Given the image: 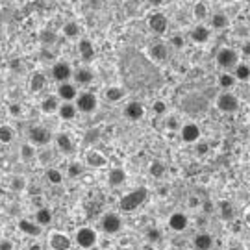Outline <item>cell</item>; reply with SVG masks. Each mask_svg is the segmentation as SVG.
Listing matches in <instances>:
<instances>
[{
	"label": "cell",
	"instance_id": "1",
	"mask_svg": "<svg viewBox=\"0 0 250 250\" xmlns=\"http://www.w3.org/2000/svg\"><path fill=\"white\" fill-rule=\"evenodd\" d=\"M146 198H148V189L146 188L134 189V191L126 193L125 197L119 200V208H121V211H125V213H132V211L139 209V208L146 202Z\"/></svg>",
	"mask_w": 250,
	"mask_h": 250
},
{
	"label": "cell",
	"instance_id": "2",
	"mask_svg": "<svg viewBox=\"0 0 250 250\" xmlns=\"http://www.w3.org/2000/svg\"><path fill=\"white\" fill-rule=\"evenodd\" d=\"M74 106L76 109L80 111V113H93L97 106H99V99H97V95L95 93H91V91H83V93H78L76 95V99H74Z\"/></svg>",
	"mask_w": 250,
	"mask_h": 250
},
{
	"label": "cell",
	"instance_id": "3",
	"mask_svg": "<svg viewBox=\"0 0 250 250\" xmlns=\"http://www.w3.org/2000/svg\"><path fill=\"white\" fill-rule=\"evenodd\" d=\"M215 62H217V65H219L221 69L230 71V69L235 67V63L239 62V52L233 50V48H230V46H224V48H221V50L217 52Z\"/></svg>",
	"mask_w": 250,
	"mask_h": 250
},
{
	"label": "cell",
	"instance_id": "4",
	"mask_svg": "<svg viewBox=\"0 0 250 250\" xmlns=\"http://www.w3.org/2000/svg\"><path fill=\"white\" fill-rule=\"evenodd\" d=\"M74 241H76V245L80 247V249H93L95 245H97V241H99V235H97V232L93 230V228H89V226H82V228H78L76 230V235H74Z\"/></svg>",
	"mask_w": 250,
	"mask_h": 250
},
{
	"label": "cell",
	"instance_id": "5",
	"mask_svg": "<svg viewBox=\"0 0 250 250\" xmlns=\"http://www.w3.org/2000/svg\"><path fill=\"white\" fill-rule=\"evenodd\" d=\"M28 139H30V143L36 145V146H46L52 141V134L45 126H32L30 132H28Z\"/></svg>",
	"mask_w": 250,
	"mask_h": 250
},
{
	"label": "cell",
	"instance_id": "6",
	"mask_svg": "<svg viewBox=\"0 0 250 250\" xmlns=\"http://www.w3.org/2000/svg\"><path fill=\"white\" fill-rule=\"evenodd\" d=\"M215 104H217V109L223 113H235L239 109V99L233 93H221Z\"/></svg>",
	"mask_w": 250,
	"mask_h": 250
},
{
	"label": "cell",
	"instance_id": "7",
	"mask_svg": "<svg viewBox=\"0 0 250 250\" xmlns=\"http://www.w3.org/2000/svg\"><path fill=\"white\" fill-rule=\"evenodd\" d=\"M123 230V221L117 213H106L102 217V232L107 235H115Z\"/></svg>",
	"mask_w": 250,
	"mask_h": 250
},
{
	"label": "cell",
	"instance_id": "8",
	"mask_svg": "<svg viewBox=\"0 0 250 250\" xmlns=\"http://www.w3.org/2000/svg\"><path fill=\"white\" fill-rule=\"evenodd\" d=\"M48 247H50V250H71L72 241L67 233L52 232L48 237Z\"/></svg>",
	"mask_w": 250,
	"mask_h": 250
},
{
	"label": "cell",
	"instance_id": "9",
	"mask_svg": "<svg viewBox=\"0 0 250 250\" xmlns=\"http://www.w3.org/2000/svg\"><path fill=\"white\" fill-rule=\"evenodd\" d=\"M148 56H150V60H154L156 63H165L169 60L170 56V46L167 43H154V45L148 48Z\"/></svg>",
	"mask_w": 250,
	"mask_h": 250
},
{
	"label": "cell",
	"instance_id": "10",
	"mask_svg": "<svg viewBox=\"0 0 250 250\" xmlns=\"http://www.w3.org/2000/svg\"><path fill=\"white\" fill-rule=\"evenodd\" d=\"M50 74H52V78L56 82H67L71 80L72 76V67L69 65L67 62H56L52 65V69H50Z\"/></svg>",
	"mask_w": 250,
	"mask_h": 250
},
{
	"label": "cell",
	"instance_id": "11",
	"mask_svg": "<svg viewBox=\"0 0 250 250\" xmlns=\"http://www.w3.org/2000/svg\"><path fill=\"white\" fill-rule=\"evenodd\" d=\"M180 135H182V141L184 143H197L200 139V128L195 123H186V125L180 126Z\"/></svg>",
	"mask_w": 250,
	"mask_h": 250
},
{
	"label": "cell",
	"instance_id": "12",
	"mask_svg": "<svg viewBox=\"0 0 250 250\" xmlns=\"http://www.w3.org/2000/svg\"><path fill=\"white\" fill-rule=\"evenodd\" d=\"M148 28L154 34H165L169 30V19L163 13H152L148 17Z\"/></svg>",
	"mask_w": 250,
	"mask_h": 250
},
{
	"label": "cell",
	"instance_id": "13",
	"mask_svg": "<svg viewBox=\"0 0 250 250\" xmlns=\"http://www.w3.org/2000/svg\"><path fill=\"white\" fill-rule=\"evenodd\" d=\"M78 95V87L72 83V82H62L60 87H58V99L63 102H72Z\"/></svg>",
	"mask_w": 250,
	"mask_h": 250
},
{
	"label": "cell",
	"instance_id": "14",
	"mask_svg": "<svg viewBox=\"0 0 250 250\" xmlns=\"http://www.w3.org/2000/svg\"><path fill=\"white\" fill-rule=\"evenodd\" d=\"M85 163L91 169H102L107 165V158L100 150H87L85 152Z\"/></svg>",
	"mask_w": 250,
	"mask_h": 250
},
{
	"label": "cell",
	"instance_id": "15",
	"mask_svg": "<svg viewBox=\"0 0 250 250\" xmlns=\"http://www.w3.org/2000/svg\"><path fill=\"white\" fill-rule=\"evenodd\" d=\"M78 54H80L82 62H85V63L93 62L95 56H97V50H95L93 41H89V39H80V43H78Z\"/></svg>",
	"mask_w": 250,
	"mask_h": 250
},
{
	"label": "cell",
	"instance_id": "16",
	"mask_svg": "<svg viewBox=\"0 0 250 250\" xmlns=\"http://www.w3.org/2000/svg\"><path fill=\"white\" fill-rule=\"evenodd\" d=\"M145 115V107L141 102H135V100H132V102H128L125 106V117L128 119V121H141Z\"/></svg>",
	"mask_w": 250,
	"mask_h": 250
},
{
	"label": "cell",
	"instance_id": "17",
	"mask_svg": "<svg viewBox=\"0 0 250 250\" xmlns=\"http://www.w3.org/2000/svg\"><path fill=\"white\" fill-rule=\"evenodd\" d=\"M72 78H74L76 85H91L95 80V72L91 71L89 67H80L72 72Z\"/></svg>",
	"mask_w": 250,
	"mask_h": 250
},
{
	"label": "cell",
	"instance_id": "18",
	"mask_svg": "<svg viewBox=\"0 0 250 250\" xmlns=\"http://www.w3.org/2000/svg\"><path fill=\"white\" fill-rule=\"evenodd\" d=\"M188 226H189V219H188V215L186 213L176 211V213H172L169 217V228L170 230H174V232H184Z\"/></svg>",
	"mask_w": 250,
	"mask_h": 250
},
{
	"label": "cell",
	"instance_id": "19",
	"mask_svg": "<svg viewBox=\"0 0 250 250\" xmlns=\"http://www.w3.org/2000/svg\"><path fill=\"white\" fill-rule=\"evenodd\" d=\"M193 249L195 250H211L213 249V237H211V233H208V232L197 233L195 239H193Z\"/></svg>",
	"mask_w": 250,
	"mask_h": 250
},
{
	"label": "cell",
	"instance_id": "20",
	"mask_svg": "<svg viewBox=\"0 0 250 250\" xmlns=\"http://www.w3.org/2000/svg\"><path fill=\"white\" fill-rule=\"evenodd\" d=\"M209 37H211V30H209L208 26H204V24H198V26H195L193 30H191V39H193L197 45H204V43H208Z\"/></svg>",
	"mask_w": 250,
	"mask_h": 250
},
{
	"label": "cell",
	"instance_id": "21",
	"mask_svg": "<svg viewBox=\"0 0 250 250\" xmlns=\"http://www.w3.org/2000/svg\"><path fill=\"white\" fill-rule=\"evenodd\" d=\"M54 141L58 145V148L63 152V154H72L74 152V141L69 134H58L54 137Z\"/></svg>",
	"mask_w": 250,
	"mask_h": 250
},
{
	"label": "cell",
	"instance_id": "22",
	"mask_svg": "<svg viewBox=\"0 0 250 250\" xmlns=\"http://www.w3.org/2000/svg\"><path fill=\"white\" fill-rule=\"evenodd\" d=\"M126 182V170L121 167H113V169L107 172V184L111 188H119Z\"/></svg>",
	"mask_w": 250,
	"mask_h": 250
},
{
	"label": "cell",
	"instance_id": "23",
	"mask_svg": "<svg viewBox=\"0 0 250 250\" xmlns=\"http://www.w3.org/2000/svg\"><path fill=\"white\" fill-rule=\"evenodd\" d=\"M19 230L22 233H26V235H32V237H37V235H41V232H43V228L39 224L32 223L28 219H21L19 221Z\"/></svg>",
	"mask_w": 250,
	"mask_h": 250
},
{
	"label": "cell",
	"instance_id": "24",
	"mask_svg": "<svg viewBox=\"0 0 250 250\" xmlns=\"http://www.w3.org/2000/svg\"><path fill=\"white\" fill-rule=\"evenodd\" d=\"M58 115L62 117L63 121H72L78 115V109L74 106V102H63L58 106Z\"/></svg>",
	"mask_w": 250,
	"mask_h": 250
},
{
	"label": "cell",
	"instance_id": "25",
	"mask_svg": "<svg viewBox=\"0 0 250 250\" xmlns=\"http://www.w3.org/2000/svg\"><path fill=\"white\" fill-rule=\"evenodd\" d=\"M106 100L107 102H111V104H115V102H121V100L126 97V91L121 87V85H111V87H107L106 89Z\"/></svg>",
	"mask_w": 250,
	"mask_h": 250
},
{
	"label": "cell",
	"instance_id": "26",
	"mask_svg": "<svg viewBox=\"0 0 250 250\" xmlns=\"http://www.w3.org/2000/svg\"><path fill=\"white\" fill-rule=\"evenodd\" d=\"M52 211L48 209V208H45V206H41L39 209H37L36 213V223L41 226V228H45V226H48V224H52Z\"/></svg>",
	"mask_w": 250,
	"mask_h": 250
},
{
	"label": "cell",
	"instance_id": "27",
	"mask_svg": "<svg viewBox=\"0 0 250 250\" xmlns=\"http://www.w3.org/2000/svg\"><path fill=\"white\" fill-rule=\"evenodd\" d=\"M46 87V76L43 72H34L32 78H30V89L34 93H39Z\"/></svg>",
	"mask_w": 250,
	"mask_h": 250
},
{
	"label": "cell",
	"instance_id": "28",
	"mask_svg": "<svg viewBox=\"0 0 250 250\" xmlns=\"http://www.w3.org/2000/svg\"><path fill=\"white\" fill-rule=\"evenodd\" d=\"M209 21H211V28H215V30H224V28H228V24H230V19L223 11L213 13Z\"/></svg>",
	"mask_w": 250,
	"mask_h": 250
},
{
	"label": "cell",
	"instance_id": "29",
	"mask_svg": "<svg viewBox=\"0 0 250 250\" xmlns=\"http://www.w3.org/2000/svg\"><path fill=\"white\" fill-rule=\"evenodd\" d=\"M58 106H60V99L54 97V95L41 100V111H43V113H48V115H50V113H56V111H58Z\"/></svg>",
	"mask_w": 250,
	"mask_h": 250
},
{
	"label": "cell",
	"instance_id": "30",
	"mask_svg": "<svg viewBox=\"0 0 250 250\" xmlns=\"http://www.w3.org/2000/svg\"><path fill=\"white\" fill-rule=\"evenodd\" d=\"M219 209H221V219L224 221H233V217H235V209H233V204L230 200H221L219 202Z\"/></svg>",
	"mask_w": 250,
	"mask_h": 250
},
{
	"label": "cell",
	"instance_id": "31",
	"mask_svg": "<svg viewBox=\"0 0 250 250\" xmlns=\"http://www.w3.org/2000/svg\"><path fill=\"white\" fill-rule=\"evenodd\" d=\"M148 172H150L152 178L160 180V178H163V176L167 174V167H165V163H163V161L154 160L150 163V167H148Z\"/></svg>",
	"mask_w": 250,
	"mask_h": 250
},
{
	"label": "cell",
	"instance_id": "32",
	"mask_svg": "<svg viewBox=\"0 0 250 250\" xmlns=\"http://www.w3.org/2000/svg\"><path fill=\"white\" fill-rule=\"evenodd\" d=\"M233 78L239 82H247L250 78V67L247 63H235V67H233Z\"/></svg>",
	"mask_w": 250,
	"mask_h": 250
},
{
	"label": "cell",
	"instance_id": "33",
	"mask_svg": "<svg viewBox=\"0 0 250 250\" xmlns=\"http://www.w3.org/2000/svg\"><path fill=\"white\" fill-rule=\"evenodd\" d=\"M62 34L67 37V39H76V37H80V26H78V22H74V21L65 22L62 28Z\"/></svg>",
	"mask_w": 250,
	"mask_h": 250
},
{
	"label": "cell",
	"instance_id": "34",
	"mask_svg": "<svg viewBox=\"0 0 250 250\" xmlns=\"http://www.w3.org/2000/svg\"><path fill=\"white\" fill-rule=\"evenodd\" d=\"M19 154H21V160H22V161H32L37 156L36 145H32V143L21 145V150H19Z\"/></svg>",
	"mask_w": 250,
	"mask_h": 250
},
{
	"label": "cell",
	"instance_id": "35",
	"mask_svg": "<svg viewBox=\"0 0 250 250\" xmlns=\"http://www.w3.org/2000/svg\"><path fill=\"white\" fill-rule=\"evenodd\" d=\"M13 137H15V132H13V128L8 125H0V143L2 145H8L13 141Z\"/></svg>",
	"mask_w": 250,
	"mask_h": 250
},
{
	"label": "cell",
	"instance_id": "36",
	"mask_svg": "<svg viewBox=\"0 0 250 250\" xmlns=\"http://www.w3.org/2000/svg\"><path fill=\"white\" fill-rule=\"evenodd\" d=\"M235 78H233L232 72H223L221 76H219V87H223V89H232L233 85H235Z\"/></svg>",
	"mask_w": 250,
	"mask_h": 250
},
{
	"label": "cell",
	"instance_id": "37",
	"mask_svg": "<svg viewBox=\"0 0 250 250\" xmlns=\"http://www.w3.org/2000/svg\"><path fill=\"white\" fill-rule=\"evenodd\" d=\"M46 180L52 184V186H60L63 182V174L60 169H48L46 170Z\"/></svg>",
	"mask_w": 250,
	"mask_h": 250
},
{
	"label": "cell",
	"instance_id": "38",
	"mask_svg": "<svg viewBox=\"0 0 250 250\" xmlns=\"http://www.w3.org/2000/svg\"><path fill=\"white\" fill-rule=\"evenodd\" d=\"M67 174H69L71 178H80L82 174H83V165L78 163V161H72L71 165L67 167Z\"/></svg>",
	"mask_w": 250,
	"mask_h": 250
},
{
	"label": "cell",
	"instance_id": "39",
	"mask_svg": "<svg viewBox=\"0 0 250 250\" xmlns=\"http://www.w3.org/2000/svg\"><path fill=\"white\" fill-rule=\"evenodd\" d=\"M9 189L11 191H17V193L24 191L26 189V180L22 178V176H13L11 182H9Z\"/></svg>",
	"mask_w": 250,
	"mask_h": 250
},
{
	"label": "cell",
	"instance_id": "40",
	"mask_svg": "<svg viewBox=\"0 0 250 250\" xmlns=\"http://www.w3.org/2000/svg\"><path fill=\"white\" fill-rule=\"evenodd\" d=\"M56 34H54L52 30H43L41 32V36H39V39H41V43L43 45H54L56 43Z\"/></svg>",
	"mask_w": 250,
	"mask_h": 250
},
{
	"label": "cell",
	"instance_id": "41",
	"mask_svg": "<svg viewBox=\"0 0 250 250\" xmlns=\"http://www.w3.org/2000/svg\"><path fill=\"white\" fill-rule=\"evenodd\" d=\"M184 45H186V39H184V36H182V34H176V36L170 37V43H169L170 48L182 50V48H184Z\"/></svg>",
	"mask_w": 250,
	"mask_h": 250
},
{
	"label": "cell",
	"instance_id": "42",
	"mask_svg": "<svg viewBox=\"0 0 250 250\" xmlns=\"http://www.w3.org/2000/svg\"><path fill=\"white\" fill-rule=\"evenodd\" d=\"M146 241L150 243H158L161 241V230H158V228H146Z\"/></svg>",
	"mask_w": 250,
	"mask_h": 250
},
{
	"label": "cell",
	"instance_id": "43",
	"mask_svg": "<svg viewBox=\"0 0 250 250\" xmlns=\"http://www.w3.org/2000/svg\"><path fill=\"white\" fill-rule=\"evenodd\" d=\"M152 111H154L156 115H165V113H167V102H165V100H156V102L152 104Z\"/></svg>",
	"mask_w": 250,
	"mask_h": 250
},
{
	"label": "cell",
	"instance_id": "44",
	"mask_svg": "<svg viewBox=\"0 0 250 250\" xmlns=\"http://www.w3.org/2000/svg\"><path fill=\"white\" fill-rule=\"evenodd\" d=\"M8 111H9V115L11 117H21L22 115V106L17 104V102H13V104H9Z\"/></svg>",
	"mask_w": 250,
	"mask_h": 250
},
{
	"label": "cell",
	"instance_id": "45",
	"mask_svg": "<svg viewBox=\"0 0 250 250\" xmlns=\"http://www.w3.org/2000/svg\"><path fill=\"white\" fill-rule=\"evenodd\" d=\"M180 121L176 119V117H169L167 119V128H169L170 132H176V130H180Z\"/></svg>",
	"mask_w": 250,
	"mask_h": 250
},
{
	"label": "cell",
	"instance_id": "46",
	"mask_svg": "<svg viewBox=\"0 0 250 250\" xmlns=\"http://www.w3.org/2000/svg\"><path fill=\"white\" fill-rule=\"evenodd\" d=\"M197 152L198 154H200V156H204V154H208V152H209V145L206 143V141H200V139H198L197 141Z\"/></svg>",
	"mask_w": 250,
	"mask_h": 250
},
{
	"label": "cell",
	"instance_id": "47",
	"mask_svg": "<svg viewBox=\"0 0 250 250\" xmlns=\"http://www.w3.org/2000/svg\"><path fill=\"white\" fill-rule=\"evenodd\" d=\"M50 158H52V154H50V150L39 152V161H41V163H48V161H50Z\"/></svg>",
	"mask_w": 250,
	"mask_h": 250
},
{
	"label": "cell",
	"instance_id": "48",
	"mask_svg": "<svg viewBox=\"0 0 250 250\" xmlns=\"http://www.w3.org/2000/svg\"><path fill=\"white\" fill-rule=\"evenodd\" d=\"M195 15H197L198 19H204V17H206V8H204V4H197V8H195Z\"/></svg>",
	"mask_w": 250,
	"mask_h": 250
},
{
	"label": "cell",
	"instance_id": "49",
	"mask_svg": "<svg viewBox=\"0 0 250 250\" xmlns=\"http://www.w3.org/2000/svg\"><path fill=\"white\" fill-rule=\"evenodd\" d=\"M0 250H13V243L9 239H2L0 241Z\"/></svg>",
	"mask_w": 250,
	"mask_h": 250
},
{
	"label": "cell",
	"instance_id": "50",
	"mask_svg": "<svg viewBox=\"0 0 250 250\" xmlns=\"http://www.w3.org/2000/svg\"><path fill=\"white\" fill-rule=\"evenodd\" d=\"M202 204V209H204L206 213H211L213 211V202L211 200H206V202H200Z\"/></svg>",
	"mask_w": 250,
	"mask_h": 250
},
{
	"label": "cell",
	"instance_id": "51",
	"mask_svg": "<svg viewBox=\"0 0 250 250\" xmlns=\"http://www.w3.org/2000/svg\"><path fill=\"white\" fill-rule=\"evenodd\" d=\"M189 208H191V209H195V208H198V206H200V200H198V197H189Z\"/></svg>",
	"mask_w": 250,
	"mask_h": 250
},
{
	"label": "cell",
	"instance_id": "52",
	"mask_svg": "<svg viewBox=\"0 0 250 250\" xmlns=\"http://www.w3.org/2000/svg\"><path fill=\"white\" fill-rule=\"evenodd\" d=\"M28 191H30V195H32V197L41 195V191H39V188H37V186H30V188H28Z\"/></svg>",
	"mask_w": 250,
	"mask_h": 250
},
{
	"label": "cell",
	"instance_id": "53",
	"mask_svg": "<svg viewBox=\"0 0 250 250\" xmlns=\"http://www.w3.org/2000/svg\"><path fill=\"white\" fill-rule=\"evenodd\" d=\"M26 250H43V247H41L39 243H32V245H30Z\"/></svg>",
	"mask_w": 250,
	"mask_h": 250
},
{
	"label": "cell",
	"instance_id": "54",
	"mask_svg": "<svg viewBox=\"0 0 250 250\" xmlns=\"http://www.w3.org/2000/svg\"><path fill=\"white\" fill-rule=\"evenodd\" d=\"M243 52H245V54L250 52V43H249V41H245V43H243Z\"/></svg>",
	"mask_w": 250,
	"mask_h": 250
},
{
	"label": "cell",
	"instance_id": "55",
	"mask_svg": "<svg viewBox=\"0 0 250 250\" xmlns=\"http://www.w3.org/2000/svg\"><path fill=\"white\" fill-rule=\"evenodd\" d=\"M148 4H152V6H161L163 4V0H146Z\"/></svg>",
	"mask_w": 250,
	"mask_h": 250
},
{
	"label": "cell",
	"instance_id": "56",
	"mask_svg": "<svg viewBox=\"0 0 250 250\" xmlns=\"http://www.w3.org/2000/svg\"><path fill=\"white\" fill-rule=\"evenodd\" d=\"M228 250H241L239 247H232V249H228Z\"/></svg>",
	"mask_w": 250,
	"mask_h": 250
}]
</instances>
